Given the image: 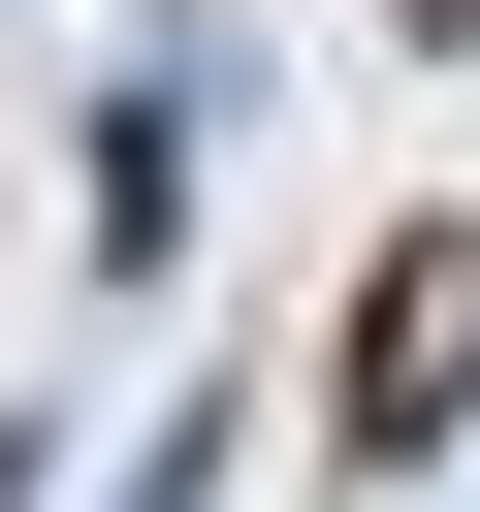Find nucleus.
I'll list each match as a JSON object with an SVG mask.
<instances>
[{"label": "nucleus", "instance_id": "obj_1", "mask_svg": "<svg viewBox=\"0 0 480 512\" xmlns=\"http://www.w3.org/2000/svg\"><path fill=\"white\" fill-rule=\"evenodd\" d=\"M448 384H480V256H384V320H352V416H384V448H448Z\"/></svg>", "mask_w": 480, "mask_h": 512}]
</instances>
